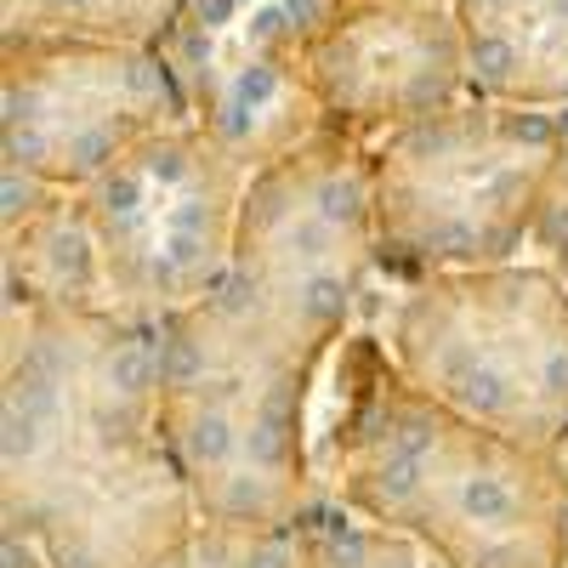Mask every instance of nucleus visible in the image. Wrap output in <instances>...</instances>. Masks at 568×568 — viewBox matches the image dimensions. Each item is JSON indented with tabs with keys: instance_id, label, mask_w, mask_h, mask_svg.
<instances>
[{
	"instance_id": "nucleus-15",
	"label": "nucleus",
	"mask_w": 568,
	"mask_h": 568,
	"mask_svg": "<svg viewBox=\"0 0 568 568\" xmlns=\"http://www.w3.org/2000/svg\"><path fill=\"white\" fill-rule=\"evenodd\" d=\"M52 7H58V12H85L91 0H52Z\"/></svg>"
},
{
	"instance_id": "nucleus-1",
	"label": "nucleus",
	"mask_w": 568,
	"mask_h": 568,
	"mask_svg": "<svg viewBox=\"0 0 568 568\" xmlns=\"http://www.w3.org/2000/svg\"><path fill=\"white\" fill-rule=\"evenodd\" d=\"M182 455L194 471H227L233 455H245V426H233V415L222 404H200L182 426Z\"/></svg>"
},
{
	"instance_id": "nucleus-12",
	"label": "nucleus",
	"mask_w": 568,
	"mask_h": 568,
	"mask_svg": "<svg viewBox=\"0 0 568 568\" xmlns=\"http://www.w3.org/2000/svg\"><path fill=\"white\" fill-rule=\"evenodd\" d=\"M40 182L23 165H7V227H18V216H34L40 205Z\"/></svg>"
},
{
	"instance_id": "nucleus-10",
	"label": "nucleus",
	"mask_w": 568,
	"mask_h": 568,
	"mask_svg": "<svg viewBox=\"0 0 568 568\" xmlns=\"http://www.w3.org/2000/svg\"><path fill=\"white\" fill-rule=\"evenodd\" d=\"M313 211L347 233V227L364 216V182H358V176H342V171H329V176L313 187Z\"/></svg>"
},
{
	"instance_id": "nucleus-6",
	"label": "nucleus",
	"mask_w": 568,
	"mask_h": 568,
	"mask_svg": "<svg viewBox=\"0 0 568 568\" xmlns=\"http://www.w3.org/2000/svg\"><path fill=\"white\" fill-rule=\"evenodd\" d=\"M245 466L267 471V478L291 471V415H284V404L267 398V404L245 420Z\"/></svg>"
},
{
	"instance_id": "nucleus-11",
	"label": "nucleus",
	"mask_w": 568,
	"mask_h": 568,
	"mask_svg": "<svg viewBox=\"0 0 568 568\" xmlns=\"http://www.w3.org/2000/svg\"><path fill=\"white\" fill-rule=\"evenodd\" d=\"M471 69H478L484 80H495V85H506L517 69H524V52H517V40L484 29V34H471Z\"/></svg>"
},
{
	"instance_id": "nucleus-5",
	"label": "nucleus",
	"mask_w": 568,
	"mask_h": 568,
	"mask_svg": "<svg viewBox=\"0 0 568 568\" xmlns=\"http://www.w3.org/2000/svg\"><path fill=\"white\" fill-rule=\"evenodd\" d=\"M149 176H142V165H114L103 171V187H98V216L114 227V233H136L142 222H149Z\"/></svg>"
},
{
	"instance_id": "nucleus-7",
	"label": "nucleus",
	"mask_w": 568,
	"mask_h": 568,
	"mask_svg": "<svg viewBox=\"0 0 568 568\" xmlns=\"http://www.w3.org/2000/svg\"><path fill=\"white\" fill-rule=\"evenodd\" d=\"M284 262H291L296 273H313V267H329L342 256V227L336 222H324L318 211H307V216H291L284 222Z\"/></svg>"
},
{
	"instance_id": "nucleus-13",
	"label": "nucleus",
	"mask_w": 568,
	"mask_h": 568,
	"mask_svg": "<svg viewBox=\"0 0 568 568\" xmlns=\"http://www.w3.org/2000/svg\"><path fill=\"white\" fill-rule=\"evenodd\" d=\"M233 568H291V551H284V540H251Z\"/></svg>"
},
{
	"instance_id": "nucleus-9",
	"label": "nucleus",
	"mask_w": 568,
	"mask_h": 568,
	"mask_svg": "<svg viewBox=\"0 0 568 568\" xmlns=\"http://www.w3.org/2000/svg\"><path fill=\"white\" fill-rule=\"evenodd\" d=\"M52 267H58V284L63 291H85L98 278V256H91V240L80 222H58L52 233Z\"/></svg>"
},
{
	"instance_id": "nucleus-17",
	"label": "nucleus",
	"mask_w": 568,
	"mask_h": 568,
	"mask_svg": "<svg viewBox=\"0 0 568 568\" xmlns=\"http://www.w3.org/2000/svg\"><path fill=\"white\" fill-rule=\"evenodd\" d=\"M557 535H562V546H568V500H562V517H557Z\"/></svg>"
},
{
	"instance_id": "nucleus-3",
	"label": "nucleus",
	"mask_w": 568,
	"mask_h": 568,
	"mask_svg": "<svg viewBox=\"0 0 568 568\" xmlns=\"http://www.w3.org/2000/svg\"><path fill=\"white\" fill-rule=\"evenodd\" d=\"M211 511L222 524H267L278 511L273 500V478L256 466H240V471H216V495H211Z\"/></svg>"
},
{
	"instance_id": "nucleus-8",
	"label": "nucleus",
	"mask_w": 568,
	"mask_h": 568,
	"mask_svg": "<svg viewBox=\"0 0 568 568\" xmlns=\"http://www.w3.org/2000/svg\"><path fill=\"white\" fill-rule=\"evenodd\" d=\"M273 98H278V69H273V63H245V69H233L227 98H222V125H227V131L251 125Z\"/></svg>"
},
{
	"instance_id": "nucleus-14",
	"label": "nucleus",
	"mask_w": 568,
	"mask_h": 568,
	"mask_svg": "<svg viewBox=\"0 0 568 568\" xmlns=\"http://www.w3.org/2000/svg\"><path fill=\"white\" fill-rule=\"evenodd\" d=\"M245 7H251V0H200V23H205V29H222V23L240 18Z\"/></svg>"
},
{
	"instance_id": "nucleus-4",
	"label": "nucleus",
	"mask_w": 568,
	"mask_h": 568,
	"mask_svg": "<svg viewBox=\"0 0 568 568\" xmlns=\"http://www.w3.org/2000/svg\"><path fill=\"white\" fill-rule=\"evenodd\" d=\"M342 313H347V278L336 267L296 273V284H291V318L302 329H329Z\"/></svg>"
},
{
	"instance_id": "nucleus-16",
	"label": "nucleus",
	"mask_w": 568,
	"mask_h": 568,
	"mask_svg": "<svg viewBox=\"0 0 568 568\" xmlns=\"http://www.w3.org/2000/svg\"><path fill=\"white\" fill-rule=\"evenodd\" d=\"M369 568H415V562H409V557H393V562H387V557H375Z\"/></svg>"
},
{
	"instance_id": "nucleus-2",
	"label": "nucleus",
	"mask_w": 568,
	"mask_h": 568,
	"mask_svg": "<svg viewBox=\"0 0 568 568\" xmlns=\"http://www.w3.org/2000/svg\"><path fill=\"white\" fill-rule=\"evenodd\" d=\"M455 511L471 529H511V517L524 511V495L506 471H466L455 489Z\"/></svg>"
}]
</instances>
